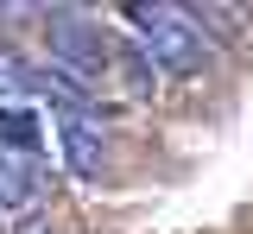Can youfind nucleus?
Here are the masks:
<instances>
[{"instance_id": "nucleus-6", "label": "nucleus", "mask_w": 253, "mask_h": 234, "mask_svg": "<svg viewBox=\"0 0 253 234\" xmlns=\"http://www.w3.org/2000/svg\"><path fill=\"white\" fill-rule=\"evenodd\" d=\"M126 82H133V95H152V64L139 57V44H126Z\"/></svg>"}, {"instance_id": "nucleus-4", "label": "nucleus", "mask_w": 253, "mask_h": 234, "mask_svg": "<svg viewBox=\"0 0 253 234\" xmlns=\"http://www.w3.org/2000/svg\"><path fill=\"white\" fill-rule=\"evenodd\" d=\"M44 177H38V158H19V152H0V209H26L38 202Z\"/></svg>"}, {"instance_id": "nucleus-7", "label": "nucleus", "mask_w": 253, "mask_h": 234, "mask_svg": "<svg viewBox=\"0 0 253 234\" xmlns=\"http://www.w3.org/2000/svg\"><path fill=\"white\" fill-rule=\"evenodd\" d=\"M26 76H32V64H19L13 51H0V89H26Z\"/></svg>"}, {"instance_id": "nucleus-2", "label": "nucleus", "mask_w": 253, "mask_h": 234, "mask_svg": "<svg viewBox=\"0 0 253 234\" xmlns=\"http://www.w3.org/2000/svg\"><path fill=\"white\" fill-rule=\"evenodd\" d=\"M51 57H57V70H70V76H83L89 82L95 70H108V32L95 26V19H83V13H51Z\"/></svg>"}, {"instance_id": "nucleus-1", "label": "nucleus", "mask_w": 253, "mask_h": 234, "mask_svg": "<svg viewBox=\"0 0 253 234\" xmlns=\"http://www.w3.org/2000/svg\"><path fill=\"white\" fill-rule=\"evenodd\" d=\"M133 13V26L146 38H133L139 44V57L165 76H196V70L209 64V32L190 19L184 6H126Z\"/></svg>"}, {"instance_id": "nucleus-5", "label": "nucleus", "mask_w": 253, "mask_h": 234, "mask_svg": "<svg viewBox=\"0 0 253 234\" xmlns=\"http://www.w3.org/2000/svg\"><path fill=\"white\" fill-rule=\"evenodd\" d=\"M38 146H44V120H38L32 108H0V152L32 158Z\"/></svg>"}, {"instance_id": "nucleus-3", "label": "nucleus", "mask_w": 253, "mask_h": 234, "mask_svg": "<svg viewBox=\"0 0 253 234\" xmlns=\"http://www.w3.org/2000/svg\"><path fill=\"white\" fill-rule=\"evenodd\" d=\"M57 139H63V158H70V171H76L83 184H95V177L108 171V139L95 127V114H63Z\"/></svg>"}]
</instances>
